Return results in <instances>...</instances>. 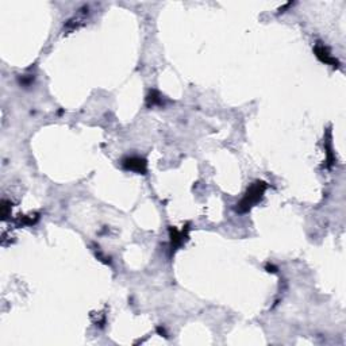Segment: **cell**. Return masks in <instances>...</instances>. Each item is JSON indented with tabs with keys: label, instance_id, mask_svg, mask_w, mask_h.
Returning a JSON list of instances; mask_svg holds the SVG:
<instances>
[{
	"label": "cell",
	"instance_id": "cell-2",
	"mask_svg": "<svg viewBox=\"0 0 346 346\" xmlns=\"http://www.w3.org/2000/svg\"><path fill=\"white\" fill-rule=\"evenodd\" d=\"M123 168L127 170H133L137 173H145L146 172V161L141 157H127L122 161Z\"/></svg>",
	"mask_w": 346,
	"mask_h": 346
},
{
	"label": "cell",
	"instance_id": "cell-4",
	"mask_svg": "<svg viewBox=\"0 0 346 346\" xmlns=\"http://www.w3.org/2000/svg\"><path fill=\"white\" fill-rule=\"evenodd\" d=\"M148 102H150V106L161 105V103H162V98H161V95L157 94L156 91H152V94L148 96Z\"/></svg>",
	"mask_w": 346,
	"mask_h": 346
},
{
	"label": "cell",
	"instance_id": "cell-3",
	"mask_svg": "<svg viewBox=\"0 0 346 346\" xmlns=\"http://www.w3.org/2000/svg\"><path fill=\"white\" fill-rule=\"evenodd\" d=\"M315 53H317V55H318L319 60L323 61L324 64H329V65H333V66H338V61H337V58H334L333 55L330 54L327 48H326L324 45L320 44V42L315 46Z\"/></svg>",
	"mask_w": 346,
	"mask_h": 346
},
{
	"label": "cell",
	"instance_id": "cell-1",
	"mask_svg": "<svg viewBox=\"0 0 346 346\" xmlns=\"http://www.w3.org/2000/svg\"><path fill=\"white\" fill-rule=\"evenodd\" d=\"M266 183L257 182L253 184L252 187L247 189V192L245 193V196L242 199L240 204H237V211L238 213H246L252 209L254 204L257 203L258 200H261L263 195H264L265 189H266Z\"/></svg>",
	"mask_w": 346,
	"mask_h": 346
}]
</instances>
